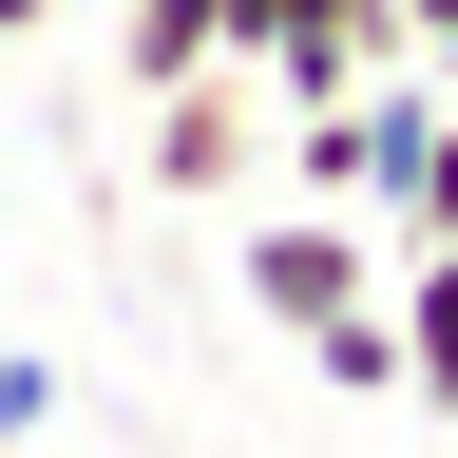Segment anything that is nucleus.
Instances as JSON below:
<instances>
[{
  "instance_id": "1",
  "label": "nucleus",
  "mask_w": 458,
  "mask_h": 458,
  "mask_svg": "<svg viewBox=\"0 0 458 458\" xmlns=\"http://www.w3.org/2000/svg\"><path fill=\"white\" fill-rule=\"evenodd\" d=\"M134 114H153V172H172V191H249V172H286L267 57H210V77H172V96H134Z\"/></svg>"
},
{
  "instance_id": "2",
  "label": "nucleus",
  "mask_w": 458,
  "mask_h": 458,
  "mask_svg": "<svg viewBox=\"0 0 458 458\" xmlns=\"http://www.w3.org/2000/svg\"><path fill=\"white\" fill-rule=\"evenodd\" d=\"M363 134H382V229H401V249H439V229H458V77H439V57H382V77H363Z\"/></svg>"
},
{
  "instance_id": "3",
  "label": "nucleus",
  "mask_w": 458,
  "mask_h": 458,
  "mask_svg": "<svg viewBox=\"0 0 458 458\" xmlns=\"http://www.w3.org/2000/svg\"><path fill=\"white\" fill-rule=\"evenodd\" d=\"M363 286H382V267H363V210H325V191H286V210L249 229V306H267L286 344H306V325H344Z\"/></svg>"
},
{
  "instance_id": "4",
  "label": "nucleus",
  "mask_w": 458,
  "mask_h": 458,
  "mask_svg": "<svg viewBox=\"0 0 458 458\" xmlns=\"http://www.w3.org/2000/svg\"><path fill=\"white\" fill-rule=\"evenodd\" d=\"M114 57H134V96H172L210 57H249V0H114Z\"/></svg>"
},
{
  "instance_id": "5",
  "label": "nucleus",
  "mask_w": 458,
  "mask_h": 458,
  "mask_svg": "<svg viewBox=\"0 0 458 458\" xmlns=\"http://www.w3.org/2000/svg\"><path fill=\"white\" fill-rule=\"evenodd\" d=\"M401 344H420V420L458 439V229H439V249H401Z\"/></svg>"
},
{
  "instance_id": "6",
  "label": "nucleus",
  "mask_w": 458,
  "mask_h": 458,
  "mask_svg": "<svg viewBox=\"0 0 458 458\" xmlns=\"http://www.w3.org/2000/svg\"><path fill=\"white\" fill-rule=\"evenodd\" d=\"M306 363H325L344 401H420V344H401V306H382V286H363L344 325H306Z\"/></svg>"
},
{
  "instance_id": "7",
  "label": "nucleus",
  "mask_w": 458,
  "mask_h": 458,
  "mask_svg": "<svg viewBox=\"0 0 458 458\" xmlns=\"http://www.w3.org/2000/svg\"><path fill=\"white\" fill-rule=\"evenodd\" d=\"M57 420V363H38V344H0V439H38Z\"/></svg>"
},
{
  "instance_id": "8",
  "label": "nucleus",
  "mask_w": 458,
  "mask_h": 458,
  "mask_svg": "<svg viewBox=\"0 0 458 458\" xmlns=\"http://www.w3.org/2000/svg\"><path fill=\"white\" fill-rule=\"evenodd\" d=\"M401 38H420V57H439V38H458V0H401Z\"/></svg>"
},
{
  "instance_id": "9",
  "label": "nucleus",
  "mask_w": 458,
  "mask_h": 458,
  "mask_svg": "<svg viewBox=\"0 0 458 458\" xmlns=\"http://www.w3.org/2000/svg\"><path fill=\"white\" fill-rule=\"evenodd\" d=\"M439 77H458V38H439Z\"/></svg>"
},
{
  "instance_id": "10",
  "label": "nucleus",
  "mask_w": 458,
  "mask_h": 458,
  "mask_svg": "<svg viewBox=\"0 0 458 458\" xmlns=\"http://www.w3.org/2000/svg\"><path fill=\"white\" fill-rule=\"evenodd\" d=\"M57 20H77V0H57Z\"/></svg>"
},
{
  "instance_id": "11",
  "label": "nucleus",
  "mask_w": 458,
  "mask_h": 458,
  "mask_svg": "<svg viewBox=\"0 0 458 458\" xmlns=\"http://www.w3.org/2000/svg\"><path fill=\"white\" fill-rule=\"evenodd\" d=\"M439 458H458V439H439Z\"/></svg>"
}]
</instances>
